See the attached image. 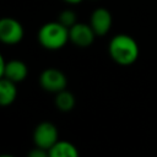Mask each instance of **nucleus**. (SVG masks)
<instances>
[{
    "label": "nucleus",
    "mask_w": 157,
    "mask_h": 157,
    "mask_svg": "<svg viewBox=\"0 0 157 157\" xmlns=\"http://www.w3.org/2000/svg\"><path fill=\"white\" fill-rule=\"evenodd\" d=\"M108 50L110 58L123 66L134 64L139 58V45L136 40L124 33L117 34L110 39Z\"/></svg>",
    "instance_id": "obj_1"
},
{
    "label": "nucleus",
    "mask_w": 157,
    "mask_h": 157,
    "mask_svg": "<svg viewBox=\"0 0 157 157\" xmlns=\"http://www.w3.org/2000/svg\"><path fill=\"white\" fill-rule=\"evenodd\" d=\"M67 40H70L69 28L61 25L59 21L48 22L38 31V42L45 49L58 50L63 48Z\"/></svg>",
    "instance_id": "obj_2"
},
{
    "label": "nucleus",
    "mask_w": 157,
    "mask_h": 157,
    "mask_svg": "<svg viewBox=\"0 0 157 157\" xmlns=\"http://www.w3.org/2000/svg\"><path fill=\"white\" fill-rule=\"evenodd\" d=\"M25 34L22 25L11 17H4L0 20V40L5 44L13 45L22 40Z\"/></svg>",
    "instance_id": "obj_3"
},
{
    "label": "nucleus",
    "mask_w": 157,
    "mask_h": 157,
    "mask_svg": "<svg viewBox=\"0 0 157 157\" xmlns=\"http://www.w3.org/2000/svg\"><path fill=\"white\" fill-rule=\"evenodd\" d=\"M33 140L36 146L50 150L59 141V132L54 124L49 121H43L37 125L33 134Z\"/></svg>",
    "instance_id": "obj_4"
},
{
    "label": "nucleus",
    "mask_w": 157,
    "mask_h": 157,
    "mask_svg": "<svg viewBox=\"0 0 157 157\" xmlns=\"http://www.w3.org/2000/svg\"><path fill=\"white\" fill-rule=\"evenodd\" d=\"M39 82L45 91L54 92V93H58L65 90L67 85V80L64 72L55 67L45 69L39 76Z\"/></svg>",
    "instance_id": "obj_5"
},
{
    "label": "nucleus",
    "mask_w": 157,
    "mask_h": 157,
    "mask_svg": "<svg viewBox=\"0 0 157 157\" xmlns=\"http://www.w3.org/2000/svg\"><path fill=\"white\" fill-rule=\"evenodd\" d=\"M28 69L27 65L21 60H9L5 61V59L0 58V76L7 80H11L13 82H21L27 77Z\"/></svg>",
    "instance_id": "obj_6"
},
{
    "label": "nucleus",
    "mask_w": 157,
    "mask_h": 157,
    "mask_svg": "<svg viewBox=\"0 0 157 157\" xmlns=\"http://www.w3.org/2000/svg\"><path fill=\"white\" fill-rule=\"evenodd\" d=\"M69 37H70V42L76 47L86 48L93 43L96 33L92 29L91 25L83 22H76L71 28H69Z\"/></svg>",
    "instance_id": "obj_7"
},
{
    "label": "nucleus",
    "mask_w": 157,
    "mask_h": 157,
    "mask_svg": "<svg viewBox=\"0 0 157 157\" xmlns=\"http://www.w3.org/2000/svg\"><path fill=\"white\" fill-rule=\"evenodd\" d=\"M112 15L110 12L104 9V7H98L96 9L92 15H91V18H90V25L92 27V29L94 31L96 36H105L110 27H112Z\"/></svg>",
    "instance_id": "obj_8"
},
{
    "label": "nucleus",
    "mask_w": 157,
    "mask_h": 157,
    "mask_svg": "<svg viewBox=\"0 0 157 157\" xmlns=\"http://www.w3.org/2000/svg\"><path fill=\"white\" fill-rule=\"evenodd\" d=\"M49 157H80V155L74 144L59 140L49 150Z\"/></svg>",
    "instance_id": "obj_9"
},
{
    "label": "nucleus",
    "mask_w": 157,
    "mask_h": 157,
    "mask_svg": "<svg viewBox=\"0 0 157 157\" xmlns=\"http://www.w3.org/2000/svg\"><path fill=\"white\" fill-rule=\"evenodd\" d=\"M17 96V88L16 82L1 77L0 81V103L1 105H9L11 104Z\"/></svg>",
    "instance_id": "obj_10"
},
{
    "label": "nucleus",
    "mask_w": 157,
    "mask_h": 157,
    "mask_svg": "<svg viewBox=\"0 0 157 157\" xmlns=\"http://www.w3.org/2000/svg\"><path fill=\"white\" fill-rule=\"evenodd\" d=\"M55 105L61 112H69L75 107V97L71 92L63 90L56 93L55 97Z\"/></svg>",
    "instance_id": "obj_11"
},
{
    "label": "nucleus",
    "mask_w": 157,
    "mask_h": 157,
    "mask_svg": "<svg viewBox=\"0 0 157 157\" xmlns=\"http://www.w3.org/2000/svg\"><path fill=\"white\" fill-rule=\"evenodd\" d=\"M58 21L61 23V25H64L65 27H67V28H71L77 21H76V13L72 11V10H64V11H61L60 13H59V16H58Z\"/></svg>",
    "instance_id": "obj_12"
},
{
    "label": "nucleus",
    "mask_w": 157,
    "mask_h": 157,
    "mask_svg": "<svg viewBox=\"0 0 157 157\" xmlns=\"http://www.w3.org/2000/svg\"><path fill=\"white\" fill-rule=\"evenodd\" d=\"M27 157H49V150H45V148L36 146V148L29 151Z\"/></svg>",
    "instance_id": "obj_13"
},
{
    "label": "nucleus",
    "mask_w": 157,
    "mask_h": 157,
    "mask_svg": "<svg viewBox=\"0 0 157 157\" xmlns=\"http://www.w3.org/2000/svg\"><path fill=\"white\" fill-rule=\"evenodd\" d=\"M64 1L67 4H80L82 0H64Z\"/></svg>",
    "instance_id": "obj_14"
},
{
    "label": "nucleus",
    "mask_w": 157,
    "mask_h": 157,
    "mask_svg": "<svg viewBox=\"0 0 157 157\" xmlns=\"http://www.w3.org/2000/svg\"><path fill=\"white\" fill-rule=\"evenodd\" d=\"M1 157H15V156H11V155H2Z\"/></svg>",
    "instance_id": "obj_15"
}]
</instances>
